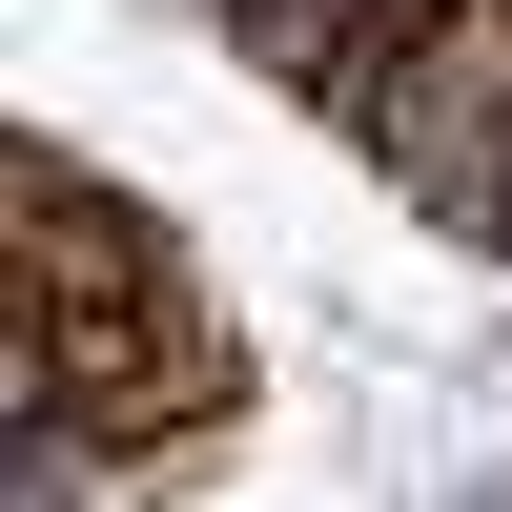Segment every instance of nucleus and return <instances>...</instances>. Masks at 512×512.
<instances>
[{
    "label": "nucleus",
    "instance_id": "2",
    "mask_svg": "<svg viewBox=\"0 0 512 512\" xmlns=\"http://www.w3.org/2000/svg\"><path fill=\"white\" fill-rule=\"evenodd\" d=\"M0 267H21V328H144V308H185V246H164L103 164H62V144H21Z\"/></svg>",
    "mask_w": 512,
    "mask_h": 512
},
{
    "label": "nucleus",
    "instance_id": "1",
    "mask_svg": "<svg viewBox=\"0 0 512 512\" xmlns=\"http://www.w3.org/2000/svg\"><path fill=\"white\" fill-rule=\"evenodd\" d=\"M349 144L410 185V226L512 267V0H410V41L349 82Z\"/></svg>",
    "mask_w": 512,
    "mask_h": 512
},
{
    "label": "nucleus",
    "instance_id": "4",
    "mask_svg": "<svg viewBox=\"0 0 512 512\" xmlns=\"http://www.w3.org/2000/svg\"><path fill=\"white\" fill-rule=\"evenodd\" d=\"M451 512H512V492H451Z\"/></svg>",
    "mask_w": 512,
    "mask_h": 512
},
{
    "label": "nucleus",
    "instance_id": "3",
    "mask_svg": "<svg viewBox=\"0 0 512 512\" xmlns=\"http://www.w3.org/2000/svg\"><path fill=\"white\" fill-rule=\"evenodd\" d=\"M226 41H246L267 82H308V103H349V82L410 41V0H226Z\"/></svg>",
    "mask_w": 512,
    "mask_h": 512
}]
</instances>
